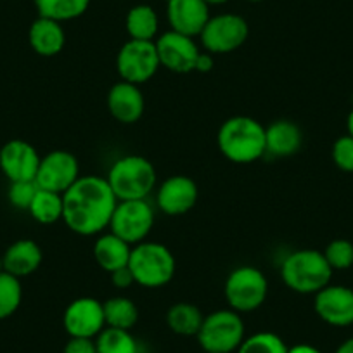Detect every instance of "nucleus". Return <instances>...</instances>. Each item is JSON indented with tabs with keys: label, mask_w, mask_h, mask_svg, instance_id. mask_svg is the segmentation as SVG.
<instances>
[{
	"label": "nucleus",
	"mask_w": 353,
	"mask_h": 353,
	"mask_svg": "<svg viewBox=\"0 0 353 353\" xmlns=\"http://www.w3.org/2000/svg\"><path fill=\"white\" fill-rule=\"evenodd\" d=\"M63 222L78 236H99L110 229L118 205L106 176L81 175L63 194Z\"/></svg>",
	"instance_id": "obj_1"
},
{
	"label": "nucleus",
	"mask_w": 353,
	"mask_h": 353,
	"mask_svg": "<svg viewBox=\"0 0 353 353\" xmlns=\"http://www.w3.org/2000/svg\"><path fill=\"white\" fill-rule=\"evenodd\" d=\"M220 152L229 161L250 165L267 154L265 151V127L251 117H232L223 121L216 134Z\"/></svg>",
	"instance_id": "obj_2"
},
{
	"label": "nucleus",
	"mask_w": 353,
	"mask_h": 353,
	"mask_svg": "<svg viewBox=\"0 0 353 353\" xmlns=\"http://www.w3.org/2000/svg\"><path fill=\"white\" fill-rule=\"evenodd\" d=\"M332 272L324 253L315 250L293 251L281 263L283 283L300 294H317L331 284Z\"/></svg>",
	"instance_id": "obj_3"
},
{
	"label": "nucleus",
	"mask_w": 353,
	"mask_h": 353,
	"mask_svg": "<svg viewBox=\"0 0 353 353\" xmlns=\"http://www.w3.org/2000/svg\"><path fill=\"white\" fill-rule=\"evenodd\" d=\"M156 168L148 158L127 154L111 165L106 181L118 201L148 199L156 188Z\"/></svg>",
	"instance_id": "obj_4"
},
{
	"label": "nucleus",
	"mask_w": 353,
	"mask_h": 353,
	"mask_svg": "<svg viewBox=\"0 0 353 353\" xmlns=\"http://www.w3.org/2000/svg\"><path fill=\"white\" fill-rule=\"evenodd\" d=\"M128 269L134 274L135 284L149 290L163 288L176 272V260L168 246L154 241H144L132 246Z\"/></svg>",
	"instance_id": "obj_5"
},
{
	"label": "nucleus",
	"mask_w": 353,
	"mask_h": 353,
	"mask_svg": "<svg viewBox=\"0 0 353 353\" xmlns=\"http://www.w3.org/2000/svg\"><path fill=\"white\" fill-rule=\"evenodd\" d=\"M196 338L206 353H236L246 338V327L241 314L223 308L205 315Z\"/></svg>",
	"instance_id": "obj_6"
},
{
	"label": "nucleus",
	"mask_w": 353,
	"mask_h": 353,
	"mask_svg": "<svg viewBox=\"0 0 353 353\" xmlns=\"http://www.w3.org/2000/svg\"><path fill=\"white\" fill-rule=\"evenodd\" d=\"M223 294L230 310L248 314L260 308L269 294V281L256 267L243 265L227 276Z\"/></svg>",
	"instance_id": "obj_7"
},
{
	"label": "nucleus",
	"mask_w": 353,
	"mask_h": 353,
	"mask_svg": "<svg viewBox=\"0 0 353 353\" xmlns=\"http://www.w3.org/2000/svg\"><path fill=\"white\" fill-rule=\"evenodd\" d=\"M154 225V210L148 199L118 201L110 222V232L135 246L144 243Z\"/></svg>",
	"instance_id": "obj_8"
},
{
	"label": "nucleus",
	"mask_w": 353,
	"mask_h": 353,
	"mask_svg": "<svg viewBox=\"0 0 353 353\" xmlns=\"http://www.w3.org/2000/svg\"><path fill=\"white\" fill-rule=\"evenodd\" d=\"M248 35H250V26L243 16L223 12L208 19L199 39L206 52L216 56V54H229L237 50L246 42Z\"/></svg>",
	"instance_id": "obj_9"
},
{
	"label": "nucleus",
	"mask_w": 353,
	"mask_h": 353,
	"mask_svg": "<svg viewBox=\"0 0 353 353\" xmlns=\"http://www.w3.org/2000/svg\"><path fill=\"white\" fill-rule=\"evenodd\" d=\"M161 68L154 42L145 40H128L121 46L117 56V71L121 80L141 87L151 80Z\"/></svg>",
	"instance_id": "obj_10"
},
{
	"label": "nucleus",
	"mask_w": 353,
	"mask_h": 353,
	"mask_svg": "<svg viewBox=\"0 0 353 353\" xmlns=\"http://www.w3.org/2000/svg\"><path fill=\"white\" fill-rule=\"evenodd\" d=\"M80 176L77 156L66 149H56L40 159L35 182L40 189L64 194Z\"/></svg>",
	"instance_id": "obj_11"
},
{
	"label": "nucleus",
	"mask_w": 353,
	"mask_h": 353,
	"mask_svg": "<svg viewBox=\"0 0 353 353\" xmlns=\"http://www.w3.org/2000/svg\"><path fill=\"white\" fill-rule=\"evenodd\" d=\"M63 325L70 338L96 339L106 327L103 301L90 296L73 300L64 310Z\"/></svg>",
	"instance_id": "obj_12"
},
{
	"label": "nucleus",
	"mask_w": 353,
	"mask_h": 353,
	"mask_svg": "<svg viewBox=\"0 0 353 353\" xmlns=\"http://www.w3.org/2000/svg\"><path fill=\"white\" fill-rule=\"evenodd\" d=\"M158 50L159 64L172 73H191L194 71L196 59L201 50L196 46L194 39L173 30L165 32L154 40Z\"/></svg>",
	"instance_id": "obj_13"
},
{
	"label": "nucleus",
	"mask_w": 353,
	"mask_h": 353,
	"mask_svg": "<svg viewBox=\"0 0 353 353\" xmlns=\"http://www.w3.org/2000/svg\"><path fill=\"white\" fill-rule=\"evenodd\" d=\"M40 159L37 149L21 139H12L0 149V170L9 182L35 181Z\"/></svg>",
	"instance_id": "obj_14"
},
{
	"label": "nucleus",
	"mask_w": 353,
	"mask_h": 353,
	"mask_svg": "<svg viewBox=\"0 0 353 353\" xmlns=\"http://www.w3.org/2000/svg\"><path fill=\"white\" fill-rule=\"evenodd\" d=\"M315 314L325 324L346 327L353 324V290L339 284H329L315 294Z\"/></svg>",
	"instance_id": "obj_15"
},
{
	"label": "nucleus",
	"mask_w": 353,
	"mask_h": 353,
	"mask_svg": "<svg viewBox=\"0 0 353 353\" xmlns=\"http://www.w3.org/2000/svg\"><path fill=\"white\" fill-rule=\"evenodd\" d=\"M198 194V185L191 176L172 175L158 188L156 205L165 215H185L196 206Z\"/></svg>",
	"instance_id": "obj_16"
},
{
	"label": "nucleus",
	"mask_w": 353,
	"mask_h": 353,
	"mask_svg": "<svg viewBox=\"0 0 353 353\" xmlns=\"http://www.w3.org/2000/svg\"><path fill=\"white\" fill-rule=\"evenodd\" d=\"M166 18L170 28L188 37H199L208 23L210 6L205 0H168Z\"/></svg>",
	"instance_id": "obj_17"
},
{
	"label": "nucleus",
	"mask_w": 353,
	"mask_h": 353,
	"mask_svg": "<svg viewBox=\"0 0 353 353\" xmlns=\"http://www.w3.org/2000/svg\"><path fill=\"white\" fill-rule=\"evenodd\" d=\"M145 101L139 85L120 80L108 92V111L121 125H134L142 118Z\"/></svg>",
	"instance_id": "obj_18"
},
{
	"label": "nucleus",
	"mask_w": 353,
	"mask_h": 353,
	"mask_svg": "<svg viewBox=\"0 0 353 353\" xmlns=\"http://www.w3.org/2000/svg\"><path fill=\"white\" fill-rule=\"evenodd\" d=\"M4 258V270L11 276L23 279L39 270L42 265V248L32 239H19L12 243L2 254Z\"/></svg>",
	"instance_id": "obj_19"
},
{
	"label": "nucleus",
	"mask_w": 353,
	"mask_h": 353,
	"mask_svg": "<svg viewBox=\"0 0 353 353\" xmlns=\"http://www.w3.org/2000/svg\"><path fill=\"white\" fill-rule=\"evenodd\" d=\"M303 144V132L294 121L277 120L265 127V151L277 158L296 154Z\"/></svg>",
	"instance_id": "obj_20"
},
{
	"label": "nucleus",
	"mask_w": 353,
	"mask_h": 353,
	"mask_svg": "<svg viewBox=\"0 0 353 353\" xmlns=\"http://www.w3.org/2000/svg\"><path fill=\"white\" fill-rule=\"evenodd\" d=\"M28 40L32 49L39 56L54 57L66 46V33L63 23L39 16L30 26Z\"/></svg>",
	"instance_id": "obj_21"
},
{
	"label": "nucleus",
	"mask_w": 353,
	"mask_h": 353,
	"mask_svg": "<svg viewBox=\"0 0 353 353\" xmlns=\"http://www.w3.org/2000/svg\"><path fill=\"white\" fill-rule=\"evenodd\" d=\"M94 260L104 272L111 274L114 270L127 267L132 254V246L113 232H103L97 236L94 244Z\"/></svg>",
	"instance_id": "obj_22"
},
{
	"label": "nucleus",
	"mask_w": 353,
	"mask_h": 353,
	"mask_svg": "<svg viewBox=\"0 0 353 353\" xmlns=\"http://www.w3.org/2000/svg\"><path fill=\"white\" fill-rule=\"evenodd\" d=\"M203 321H205V315L201 314V310L188 301L172 305L166 312V324L170 331L179 336H185V338L198 336Z\"/></svg>",
	"instance_id": "obj_23"
},
{
	"label": "nucleus",
	"mask_w": 353,
	"mask_h": 353,
	"mask_svg": "<svg viewBox=\"0 0 353 353\" xmlns=\"http://www.w3.org/2000/svg\"><path fill=\"white\" fill-rule=\"evenodd\" d=\"M127 33L132 40H145V42H154L158 37L159 19L154 9L151 6H134L128 11L125 19Z\"/></svg>",
	"instance_id": "obj_24"
},
{
	"label": "nucleus",
	"mask_w": 353,
	"mask_h": 353,
	"mask_svg": "<svg viewBox=\"0 0 353 353\" xmlns=\"http://www.w3.org/2000/svg\"><path fill=\"white\" fill-rule=\"evenodd\" d=\"M28 212L35 222L42 223V225H52V223L63 220V194L39 188Z\"/></svg>",
	"instance_id": "obj_25"
},
{
	"label": "nucleus",
	"mask_w": 353,
	"mask_h": 353,
	"mask_svg": "<svg viewBox=\"0 0 353 353\" xmlns=\"http://www.w3.org/2000/svg\"><path fill=\"white\" fill-rule=\"evenodd\" d=\"M104 305V319H106V327L127 329L132 331L139 321V308L135 301L127 296H113L110 300L103 301Z\"/></svg>",
	"instance_id": "obj_26"
},
{
	"label": "nucleus",
	"mask_w": 353,
	"mask_h": 353,
	"mask_svg": "<svg viewBox=\"0 0 353 353\" xmlns=\"http://www.w3.org/2000/svg\"><path fill=\"white\" fill-rule=\"evenodd\" d=\"M39 16L54 21H71L80 18L90 6V0H33Z\"/></svg>",
	"instance_id": "obj_27"
},
{
	"label": "nucleus",
	"mask_w": 353,
	"mask_h": 353,
	"mask_svg": "<svg viewBox=\"0 0 353 353\" xmlns=\"http://www.w3.org/2000/svg\"><path fill=\"white\" fill-rule=\"evenodd\" d=\"M97 353H139L137 339L127 329L104 327L96 338Z\"/></svg>",
	"instance_id": "obj_28"
},
{
	"label": "nucleus",
	"mask_w": 353,
	"mask_h": 353,
	"mask_svg": "<svg viewBox=\"0 0 353 353\" xmlns=\"http://www.w3.org/2000/svg\"><path fill=\"white\" fill-rule=\"evenodd\" d=\"M23 301L21 279L9 272H0V321L9 319L18 312Z\"/></svg>",
	"instance_id": "obj_29"
},
{
	"label": "nucleus",
	"mask_w": 353,
	"mask_h": 353,
	"mask_svg": "<svg viewBox=\"0 0 353 353\" xmlns=\"http://www.w3.org/2000/svg\"><path fill=\"white\" fill-rule=\"evenodd\" d=\"M290 346L279 334L270 331H260L246 336L236 353H288Z\"/></svg>",
	"instance_id": "obj_30"
},
{
	"label": "nucleus",
	"mask_w": 353,
	"mask_h": 353,
	"mask_svg": "<svg viewBox=\"0 0 353 353\" xmlns=\"http://www.w3.org/2000/svg\"><path fill=\"white\" fill-rule=\"evenodd\" d=\"M332 270H346L353 267V243L348 239H334L322 251Z\"/></svg>",
	"instance_id": "obj_31"
},
{
	"label": "nucleus",
	"mask_w": 353,
	"mask_h": 353,
	"mask_svg": "<svg viewBox=\"0 0 353 353\" xmlns=\"http://www.w3.org/2000/svg\"><path fill=\"white\" fill-rule=\"evenodd\" d=\"M37 191H39V185H37L35 181L11 182V185H9V192H8L9 203H11L14 208L26 210V212H28Z\"/></svg>",
	"instance_id": "obj_32"
},
{
	"label": "nucleus",
	"mask_w": 353,
	"mask_h": 353,
	"mask_svg": "<svg viewBox=\"0 0 353 353\" xmlns=\"http://www.w3.org/2000/svg\"><path fill=\"white\" fill-rule=\"evenodd\" d=\"M332 161L343 172L353 173V137L352 135H341L332 144Z\"/></svg>",
	"instance_id": "obj_33"
},
{
	"label": "nucleus",
	"mask_w": 353,
	"mask_h": 353,
	"mask_svg": "<svg viewBox=\"0 0 353 353\" xmlns=\"http://www.w3.org/2000/svg\"><path fill=\"white\" fill-rule=\"evenodd\" d=\"M63 353H97L96 339L70 338V341L64 345Z\"/></svg>",
	"instance_id": "obj_34"
},
{
	"label": "nucleus",
	"mask_w": 353,
	"mask_h": 353,
	"mask_svg": "<svg viewBox=\"0 0 353 353\" xmlns=\"http://www.w3.org/2000/svg\"><path fill=\"white\" fill-rule=\"evenodd\" d=\"M111 276V283H113V286L117 288V290H128V288H132L135 284V279H134V274H132V270L127 267H121V269L114 270V272L110 274Z\"/></svg>",
	"instance_id": "obj_35"
},
{
	"label": "nucleus",
	"mask_w": 353,
	"mask_h": 353,
	"mask_svg": "<svg viewBox=\"0 0 353 353\" xmlns=\"http://www.w3.org/2000/svg\"><path fill=\"white\" fill-rule=\"evenodd\" d=\"M213 66H215L213 54L199 52L198 59H196V64H194V71H198V73H208V71L213 70Z\"/></svg>",
	"instance_id": "obj_36"
},
{
	"label": "nucleus",
	"mask_w": 353,
	"mask_h": 353,
	"mask_svg": "<svg viewBox=\"0 0 353 353\" xmlns=\"http://www.w3.org/2000/svg\"><path fill=\"white\" fill-rule=\"evenodd\" d=\"M288 353H322V352L319 348H315V346L307 345V343H300V345L290 346Z\"/></svg>",
	"instance_id": "obj_37"
},
{
	"label": "nucleus",
	"mask_w": 353,
	"mask_h": 353,
	"mask_svg": "<svg viewBox=\"0 0 353 353\" xmlns=\"http://www.w3.org/2000/svg\"><path fill=\"white\" fill-rule=\"evenodd\" d=\"M334 353H353V338L345 339V341L336 348Z\"/></svg>",
	"instance_id": "obj_38"
},
{
	"label": "nucleus",
	"mask_w": 353,
	"mask_h": 353,
	"mask_svg": "<svg viewBox=\"0 0 353 353\" xmlns=\"http://www.w3.org/2000/svg\"><path fill=\"white\" fill-rule=\"evenodd\" d=\"M346 130H348V135H352L353 137V108L350 110L348 118H346Z\"/></svg>",
	"instance_id": "obj_39"
},
{
	"label": "nucleus",
	"mask_w": 353,
	"mask_h": 353,
	"mask_svg": "<svg viewBox=\"0 0 353 353\" xmlns=\"http://www.w3.org/2000/svg\"><path fill=\"white\" fill-rule=\"evenodd\" d=\"M205 2L208 6H220V4H225V2H229V0H205Z\"/></svg>",
	"instance_id": "obj_40"
},
{
	"label": "nucleus",
	"mask_w": 353,
	"mask_h": 353,
	"mask_svg": "<svg viewBox=\"0 0 353 353\" xmlns=\"http://www.w3.org/2000/svg\"><path fill=\"white\" fill-rule=\"evenodd\" d=\"M0 272H4V258L0 256Z\"/></svg>",
	"instance_id": "obj_41"
},
{
	"label": "nucleus",
	"mask_w": 353,
	"mask_h": 353,
	"mask_svg": "<svg viewBox=\"0 0 353 353\" xmlns=\"http://www.w3.org/2000/svg\"><path fill=\"white\" fill-rule=\"evenodd\" d=\"M250 2H261V0H250Z\"/></svg>",
	"instance_id": "obj_42"
},
{
	"label": "nucleus",
	"mask_w": 353,
	"mask_h": 353,
	"mask_svg": "<svg viewBox=\"0 0 353 353\" xmlns=\"http://www.w3.org/2000/svg\"><path fill=\"white\" fill-rule=\"evenodd\" d=\"M205 353H206V352H205Z\"/></svg>",
	"instance_id": "obj_43"
}]
</instances>
